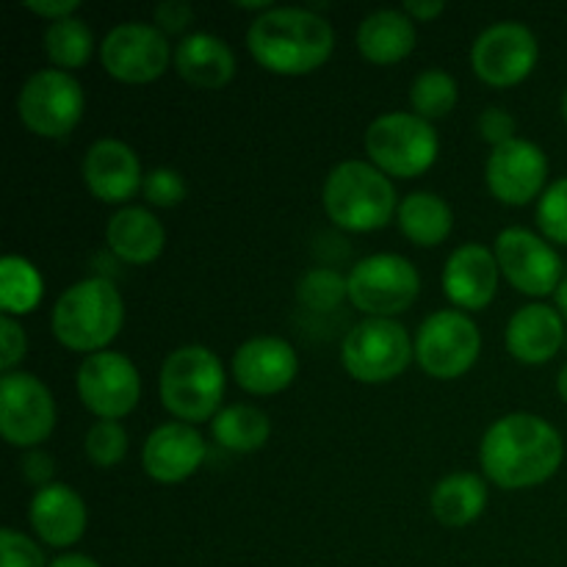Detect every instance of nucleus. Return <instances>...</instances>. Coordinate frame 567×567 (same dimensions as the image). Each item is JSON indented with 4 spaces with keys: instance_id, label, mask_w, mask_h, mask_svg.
<instances>
[{
    "instance_id": "1",
    "label": "nucleus",
    "mask_w": 567,
    "mask_h": 567,
    "mask_svg": "<svg viewBox=\"0 0 567 567\" xmlns=\"http://www.w3.org/2000/svg\"><path fill=\"white\" fill-rule=\"evenodd\" d=\"M563 454L559 432L546 419L532 413H509L493 421L480 449L485 474L509 491L546 482L559 468Z\"/></svg>"
},
{
    "instance_id": "2",
    "label": "nucleus",
    "mask_w": 567,
    "mask_h": 567,
    "mask_svg": "<svg viewBox=\"0 0 567 567\" xmlns=\"http://www.w3.org/2000/svg\"><path fill=\"white\" fill-rule=\"evenodd\" d=\"M247 44L266 70L302 75L330 59L336 31L313 9L277 6L255 17L247 31Z\"/></svg>"
},
{
    "instance_id": "3",
    "label": "nucleus",
    "mask_w": 567,
    "mask_h": 567,
    "mask_svg": "<svg viewBox=\"0 0 567 567\" xmlns=\"http://www.w3.org/2000/svg\"><path fill=\"white\" fill-rule=\"evenodd\" d=\"M324 208L347 230H377L396 210V192L385 172L365 161H341L324 181Z\"/></svg>"
},
{
    "instance_id": "4",
    "label": "nucleus",
    "mask_w": 567,
    "mask_h": 567,
    "mask_svg": "<svg viewBox=\"0 0 567 567\" xmlns=\"http://www.w3.org/2000/svg\"><path fill=\"white\" fill-rule=\"evenodd\" d=\"M122 327V297L105 277H86L59 297L53 332L61 343L81 352L103 349Z\"/></svg>"
},
{
    "instance_id": "5",
    "label": "nucleus",
    "mask_w": 567,
    "mask_h": 567,
    "mask_svg": "<svg viewBox=\"0 0 567 567\" xmlns=\"http://www.w3.org/2000/svg\"><path fill=\"white\" fill-rule=\"evenodd\" d=\"M225 393V369L208 347L188 343L166 354L161 365V399L183 421H205Z\"/></svg>"
},
{
    "instance_id": "6",
    "label": "nucleus",
    "mask_w": 567,
    "mask_h": 567,
    "mask_svg": "<svg viewBox=\"0 0 567 567\" xmlns=\"http://www.w3.org/2000/svg\"><path fill=\"white\" fill-rule=\"evenodd\" d=\"M437 133L430 120L410 111L377 116L365 131V150L382 172L413 177L432 166L437 155Z\"/></svg>"
},
{
    "instance_id": "7",
    "label": "nucleus",
    "mask_w": 567,
    "mask_h": 567,
    "mask_svg": "<svg viewBox=\"0 0 567 567\" xmlns=\"http://www.w3.org/2000/svg\"><path fill=\"white\" fill-rule=\"evenodd\" d=\"M349 299L354 308L365 310L369 316L391 319L393 313H402L419 297V271L404 255L377 252L358 260L347 277Z\"/></svg>"
},
{
    "instance_id": "8",
    "label": "nucleus",
    "mask_w": 567,
    "mask_h": 567,
    "mask_svg": "<svg viewBox=\"0 0 567 567\" xmlns=\"http://www.w3.org/2000/svg\"><path fill=\"white\" fill-rule=\"evenodd\" d=\"M341 358L349 374L358 380L385 382L408 369L413 358V343L399 321L369 316L347 332Z\"/></svg>"
},
{
    "instance_id": "9",
    "label": "nucleus",
    "mask_w": 567,
    "mask_h": 567,
    "mask_svg": "<svg viewBox=\"0 0 567 567\" xmlns=\"http://www.w3.org/2000/svg\"><path fill=\"white\" fill-rule=\"evenodd\" d=\"M17 111L33 133L61 138L81 120L83 89L66 70H39L22 83Z\"/></svg>"
},
{
    "instance_id": "10",
    "label": "nucleus",
    "mask_w": 567,
    "mask_h": 567,
    "mask_svg": "<svg viewBox=\"0 0 567 567\" xmlns=\"http://www.w3.org/2000/svg\"><path fill=\"white\" fill-rule=\"evenodd\" d=\"M480 343V330L463 310H435L415 332V358L426 374L454 380L471 369Z\"/></svg>"
},
{
    "instance_id": "11",
    "label": "nucleus",
    "mask_w": 567,
    "mask_h": 567,
    "mask_svg": "<svg viewBox=\"0 0 567 567\" xmlns=\"http://www.w3.org/2000/svg\"><path fill=\"white\" fill-rule=\"evenodd\" d=\"M78 393L100 419H122L136 408L142 380L127 354L100 349L83 358L78 369Z\"/></svg>"
},
{
    "instance_id": "12",
    "label": "nucleus",
    "mask_w": 567,
    "mask_h": 567,
    "mask_svg": "<svg viewBox=\"0 0 567 567\" xmlns=\"http://www.w3.org/2000/svg\"><path fill=\"white\" fill-rule=\"evenodd\" d=\"M55 424V404L42 380L6 371L0 380V432L14 446H37Z\"/></svg>"
},
{
    "instance_id": "13",
    "label": "nucleus",
    "mask_w": 567,
    "mask_h": 567,
    "mask_svg": "<svg viewBox=\"0 0 567 567\" xmlns=\"http://www.w3.org/2000/svg\"><path fill=\"white\" fill-rule=\"evenodd\" d=\"M103 66L120 81L144 83L158 78L169 64V42L153 22H120L100 44Z\"/></svg>"
},
{
    "instance_id": "14",
    "label": "nucleus",
    "mask_w": 567,
    "mask_h": 567,
    "mask_svg": "<svg viewBox=\"0 0 567 567\" xmlns=\"http://www.w3.org/2000/svg\"><path fill=\"white\" fill-rule=\"evenodd\" d=\"M471 61L482 81L509 86L532 72L537 61V39L529 25L518 20H498L476 37Z\"/></svg>"
},
{
    "instance_id": "15",
    "label": "nucleus",
    "mask_w": 567,
    "mask_h": 567,
    "mask_svg": "<svg viewBox=\"0 0 567 567\" xmlns=\"http://www.w3.org/2000/svg\"><path fill=\"white\" fill-rule=\"evenodd\" d=\"M496 260L518 291L546 297L563 282V258L526 227H507L496 238Z\"/></svg>"
},
{
    "instance_id": "16",
    "label": "nucleus",
    "mask_w": 567,
    "mask_h": 567,
    "mask_svg": "<svg viewBox=\"0 0 567 567\" xmlns=\"http://www.w3.org/2000/svg\"><path fill=\"white\" fill-rule=\"evenodd\" d=\"M487 186L502 203L524 205L543 188L548 175L546 153L529 138H509L487 158Z\"/></svg>"
},
{
    "instance_id": "17",
    "label": "nucleus",
    "mask_w": 567,
    "mask_h": 567,
    "mask_svg": "<svg viewBox=\"0 0 567 567\" xmlns=\"http://www.w3.org/2000/svg\"><path fill=\"white\" fill-rule=\"evenodd\" d=\"M297 352L277 336H255L233 354V374L238 385L252 393L282 391L297 377Z\"/></svg>"
},
{
    "instance_id": "18",
    "label": "nucleus",
    "mask_w": 567,
    "mask_h": 567,
    "mask_svg": "<svg viewBox=\"0 0 567 567\" xmlns=\"http://www.w3.org/2000/svg\"><path fill=\"white\" fill-rule=\"evenodd\" d=\"M205 457V441L186 421H166L144 441V471L158 482L186 480Z\"/></svg>"
},
{
    "instance_id": "19",
    "label": "nucleus",
    "mask_w": 567,
    "mask_h": 567,
    "mask_svg": "<svg viewBox=\"0 0 567 567\" xmlns=\"http://www.w3.org/2000/svg\"><path fill=\"white\" fill-rule=\"evenodd\" d=\"M83 181L105 203H122L142 186L136 153L120 138H100L83 155Z\"/></svg>"
},
{
    "instance_id": "20",
    "label": "nucleus",
    "mask_w": 567,
    "mask_h": 567,
    "mask_svg": "<svg viewBox=\"0 0 567 567\" xmlns=\"http://www.w3.org/2000/svg\"><path fill=\"white\" fill-rule=\"evenodd\" d=\"M498 286V260L482 244H463L443 266V288L460 308L476 310L487 305Z\"/></svg>"
},
{
    "instance_id": "21",
    "label": "nucleus",
    "mask_w": 567,
    "mask_h": 567,
    "mask_svg": "<svg viewBox=\"0 0 567 567\" xmlns=\"http://www.w3.org/2000/svg\"><path fill=\"white\" fill-rule=\"evenodd\" d=\"M31 524L50 546H72L86 529V504L70 485L50 482L33 493Z\"/></svg>"
},
{
    "instance_id": "22",
    "label": "nucleus",
    "mask_w": 567,
    "mask_h": 567,
    "mask_svg": "<svg viewBox=\"0 0 567 567\" xmlns=\"http://www.w3.org/2000/svg\"><path fill=\"white\" fill-rule=\"evenodd\" d=\"M565 341V324L551 305L532 302L513 313L507 324V349L524 363H546Z\"/></svg>"
},
{
    "instance_id": "23",
    "label": "nucleus",
    "mask_w": 567,
    "mask_h": 567,
    "mask_svg": "<svg viewBox=\"0 0 567 567\" xmlns=\"http://www.w3.org/2000/svg\"><path fill=\"white\" fill-rule=\"evenodd\" d=\"M175 66L194 86L219 89L236 72V55L225 39L197 31L181 39L175 50Z\"/></svg>"
},
{
    "instance_id": "24",
    "label": "nucleus",
    "mask_w": 567,
    "mask_h": 567,
    "mask_svg": "<svg viewBox=\"0 0 567 567\" xmlns=\"http://www.w3.org/2000/svg\"><path fill=\"white\" fill-rule=\"evenodd\" d=\"M164 227L138 205H125L116 210L105 227V241L127 264H150L164 249Z\"/></svg>"
},
{
    "instance_id": "25",
    "label": "nucleus",
    "mask_w": 567,
    "mask_h": 567,
    "mask_svg": "<svg viewBox=\"0 0 567 567\" xmlns=\"http://www.w3.org/2000/svg\"><path fill=\"white\" fill-rule=\"evenodd\" d=\"M415 44V25L408 11L380 9L363 17L358 28V48L377 64L404 59Z\"/></svg>"
},
{
    "instance_id": "26",
    "label": "nucleus",
    "mask_w": 567,
    "mask_h": 567,
    "mask_svg": "<svg viewBox=\"0 0 567 567\" xmlns=\"http://www.w3.org/2000/svg\"><path fill=\"white\" fill-rule=\"evenodd\" d=\"M487 487L482 476L460 471L443 476L432 491V513L446 526H465L485 509Z\"/></svg>"
},
{
    "instance_id": "27",
    "label": "nucleus",
    "mask_w": 567,
    "mask_h": 567,
    "mask_svg": "<svg viewBox=\"0 0 567 567\" xmlns=\"http://www.w3.org/2000/svg\"><path fill=\"white\" fill-rule=\"evenodd\" d=\"M452 208L443 197L432 192H413L399 205V225L404 236L421 247H435L452 230Z\"/></svg>"
},
{
    "instance_id": "28",
    "label": "nucleus",
    "mask_w": 567,
    "mask_h": 567,
    "mask_svg": "<svg viewBox=\"0 0 567 567\" xmlns=\"http://www.w3.org/2000/svg\"><path fill=\"white\" fill-rule=\"evenodd\" d=\"M210 430L219 446L233 449V452H255L269 437L271 424L269 415L252 404H230L219 410L216 419L210 421Z\"/></svg>"
},
{
    "instance_id": "29",
    "label": "nucleus",
    "mask_w": 567,
    "mask_h": 567,
    "mask_svg": "<svg viewBox=\"0 0 567 567\" xmlns=\"http://www.w3.org/2000/svg\"><path fill=\"white\" fill-rule=\"evenodd\" d=\"M92 48V28L81 17H61V20L50 22L48 31H44V50L53 59V64L66 66V70L86 64Z\"/></svg>"
},
{
    "instance_id": "30",
    "label": "nucleus",
    "mask_w": 567,
    "mask_h": 567,
    "mask_svg": "<svg viewBox=\"0 0 567 567\" xmlns=\"http://www.w3.org/2000/svg\"><path fill=\"white\" fill-rule=\"evenodd\" d=\"M42 297V277L37 266L20 255H6L0 260V305L6 313H28Z\"/></svg>"
},
{
    "instance_id": "31",
    "label": "nucleus",
    "mask_w": 567,
    "mask_h": 567,
    "mask_svg": "<svg viewBox=\"0 0 567 567\" xmlns=\"http://www.w3.org/2000/svg\"><path fill=\"white\" fill-rule=\"evenodd\" d=\"M410 100H413L415 114L424 120H437L446 116L457 103V81L449 75L446 70H424L415 75L413 89H410Z\"/></svg>"
},
{
    "instance_id": "32",
    "label": "nucleus",
    "mask_w": 567,
    "mask_h": 567,
    "mask_svg": "<svg viewBox=\"0 0 567 567\" xmlns=\"http://www.w3.org/2000/svg\"><path fill=\"white\" fill-rule=\"evenodd\" d=\"M297 297L305 308L324 313V310L338 308L343 297H349V286L336 269H310L299 280Z\"/></svg>"
},
{
    "instance_id": "33",
    "label": "nucleus",
    "mask_w": 567,
    "mask_h": 567,
    "mask_svg": "<svg viewBox=\"0 0 567 567\" xmlns=\"http://www.w3.org/2000/svg\"><path fill=\"white\" fill-rule=\"evenodd\" d=\"M127 452V435L116 419H100L86 432V454L100 468H111Z\"/></svg>"
},
{
    "instance_id": "34",
    "label": "nucleus",
    "mask_w": 567,
    "mask_h": 567,
    "mask_svg": "<svg viewBox=\"0 0 567 567\" xmlns=\"http://www.w3.org/2000/svg\"><path fill=\"white\" fill-rule=\"evenodd\" d=\"M537 225L551 241L567 244V177H559L537 203Z\"/></svg>"
},
{
    "instance_id": "35",
    "label": "nucleus",
    "mask_w": 567,
    "mask_h": 567,
    "mask_svg": "<svg viewBox=\"0 0 567 567\" xmlns=\"http://www.w3.org/2000/svg\"><path fill=\"white\" fill-rule=\"evenodd\" d=\"M144 197L153 205L161 208H172V205L181 203L186 197V183H183L181 172L169 169V166H158V169H150L142 181Z\"/></svg>"
},
{
    "instance_id": "36",
    "label": "nucleus",
    "mask_w": 567,
    "mask_h": 567,
    "mask_svg": "<svg viewBox=\"0 0 567 567\" xmlns=\"http://www.w3.org/2000/svg\"><path fill=\"white\" fill-rule=\"evenodd\" d=\"M0 567H44V554L31 537L17 529H0Z\"/></svg>"
},
{
    "instance_id": "37",
    "label": "nucleus",
    "mask_w": 567,
    "mask_h": 567,
    "mask_svg": "<svg viewBox=\"0 0 567 567\" xmlns=\"http://www.w3.org/2000/svg\"><path fill=\"white\" fill-rule=\"evenodd\" d=\"M513 133H515V120L507 109L493 105V109H485L480 114V136L485 138V142H491L493 147L515 138Z\"/></svg>"
},
{
    "instance_id": "38",
    "label": "nucleus",
    "mask_w": 567,
    "mask_h": 567,
    "mask_svg": "<svg viewBox=\"0 0 567 567\" xmlns=\"http://www.w3.org/2000/svg\"><path fill=\"white\" fill-rule=\"evenodd\" d=\"M25 330L9 313H3V319H0V352H3L0 354V365L11 371V365L25 354Z\"/></svg>"
},
{
    "instance_id": "39",
    "label": "nucleus",
    "mask_w": 567,
    "mask_h": 567,
    "mask_svg": "<svg viewBox=\"0 0 567 567\" xmlns=\"http://www.w3.org/2000/svg\"><path fill=\"white\" fill-rule=\"evenodd\" d=\"M155 25H161L164 31H183V28L192 22L194 9L186 0H161L153 11Z\"/></svg>"
},
{
    "instance_id": "40",
    "label": "nucleus",
    "mask_w": 567,
    "mask_h": 567,
    "mask_svg": "<svg viewBox=\"0 0 567 567\" xmlns=\"http://www.w3.org/2000/svg\"><path fill=\"white\" fill-rule=\"evenodd\" d=\"M20 465H22V474H25L33 485H39V487L50 485V476H53L55 465H53V457H50L48 452H39V449H33V452H28L25 457H22Z\"/></svg>"
},
{
    "instance_id": "41",
    "label": "nucleus",
    "mask_w": 567,
    "mask_h": 567,
    "mask_svg": "<svg viewBox=\"0 0 567 567\" xmlns=\"http://www.w3.org/2000/svg\"><path fill=\"white\" fill-rule=\"evenodd\" d=\"M28 9L37 11V14L50 17V22L61 20V17H70L78 9V0H28Z\"/></svg>"
},
{
    "instance_id": "42",
    "label": "nucleus",
    "mask_w": 567,
    "mask_h": 567,
    "mask_svg": "<svg viewBox=\"0 0 567 567\" xmlns=\"http://www.w3.org/2000/svg\"><path fill=\"white\" fill-rule=\"evenodd\" d=\"M404 11L413 17H421V20H430V17L441 14L443 0H408V3H404Z\"/></svg>"
},
{
    "instance_id": "43",
    "label": "nucleus",
    "mask_w": 567,
    "mask_h": 567,
    "mask_svg": "<svg viewBox=\"0 0 567 567\" xmlns=\"http://www.w3.org/2000/svg\"><path fill=\"white\" fill-rule=\"evenodd\" d=\"M48 567H100V565L94 563L92 557H86V554H61V557H55Z\"/></svg>"
},
{
    "instance_id": "44",
    "label": "nucleus",
    "mask_w": 567,
    "mask_h": 567,
    "mask_svg": "<svg viewBox=\"0 0 567 567\" xmlns=\"http://www.w3.org/2000/svg\"><path fill=\"white\" fill-rule=\"evenodd\" d=\"M557 305H559V310H563V316H567V277H563V282H559L557 286Z\"/></svg>"
},
{
    "instance_id": "45",
    "label": "nucleus",
    "mask_w": 567,
    "mask_h": 567,
    "mask_svg": "<svg viewBox=\"0 0 567 567\" xmlns=\"http://www.w3.org/2000/svg\"><path fill=\"white\" fill-rule=\"evenodd\" d=\"M236 6H241V9H260V11L271 9L269 0H236Z\"/></svg>"
},
{
    "instance_id": "46",
    "label": "nucleus",
    "mask_w": 567,
    "mask_h": 567,
    "mask_svg": "<svg viewBox=\"0 0 567 567\" xmlns=\"http://www.w3.org/2000/svg\"><path fill=\"white\" fill-rule=\"evenodd\" d=\"M557 388H559V396H563L565 402H567V363L563 365V371H559V377H557Z\"/></svg>"
},
{
    "instance_id": "47",
    "label": "nucleus",
    "mask_w": 567,
    "mask_h": 567,
    "mask_svg": "<svg viewBox=\"0 0 567 567\" xmlns=\"http://www.w3.org/2000/svg\"><path fill=\"white\" fill-rule=\"evenodd\" d=\"M563 114H565V120H567V92H565V97H563Z\"/></svg>"
}]
</instances>
